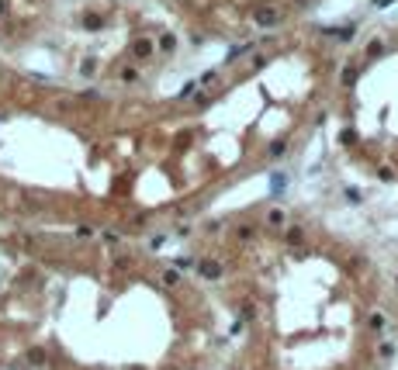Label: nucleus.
Segmentation results:
<instances>
[{
    "instance_id": "nucleus-1",
    "label": "nucleus",
    "mask_w": 398,
    "mask_h": 370,
    "mask_svg": "<svg viewBox=\"0 0 398 370\" xmlns=\"http://www.w3.org/2000/svg\"><path fill=\"white\" fill-rule=\"evenodd\" d=\"M253 21H257L260 28H274V24H280V11L277 7H257Z\"/></svg>"
},
{
    "instance_id": "nucleus-2",
    "label": "nucleus",
    "mask_w": 398,
    "mask_h": 370,
    "mask_svg": "<svg viewBox=\"0 0 398 370\" xmlns=\"http://www.w3.org/2000/svg\"><path fill=\"white\" fill-rule=\"evenodd\" d=\"M194 267H198V273L204 277V280H219L222 277V263L219 260H198Z\"/></svg>"
},
{
    "instance_id": "nucleus-3",
    "label": "nucleus",
    "mask_w": 398,
    "mask_h": 370,
    "mask_svg": "<svg viewBox=\"0 0 398 370\" xmlns=\"http://www.w3.org/2000/svg\"><path fill=\"white\" fill-rule=\"evenodd\" d=\"M353 24H343V28H322V35L325 39H336V42H353Z\"/></svg>"
},
{
    "instance_id": "nucleus-4",
    "label": "nucleus",
    "mask_w": 398,
    "mask_h": 370,
    "mask_svg": "<svg viewBox=\"0 0 398 370\" xmlns=\"http://www.w3.org/2000/svg\"><path fill=\"white\" fill-rule=\"evenodd\" d=\"M153 49H156V45H153L149 39H135V42H132V56H135V59H149V56H153Z\"/></svg>"
},
{
    "instance_id": "nucleus-5",
    "label": "nucleus",
    "mask_w": 398,
    "mask_h": 370,
    "mask_svg": "<svg viewBox=\"0 0 398 370\" xmlns=\"http://www.w3.org/2000/svg\"><path fill=\"white\" fill-rule=\"evenodd\" d=\"M284 239H287V246H301V242H305V232H301L298 225H291V229L284 232Z\"/></svg>"
},
{
    "instance_id": "nucleus-6",
    "label": "nucleus",
    "mask_w": 398,
    "mask_h": 370,
    "mask_svg": "<svg viewBox=\"0 0 398 370\" xmlns=\"http://www.w3.org/2000/svg\"><path fill=\"white\" fill-rule=\"evenodd\" d=\"M284 221H287V218H284L280 208H274V211L267 214V225H270V229H284Z\"/></svg>"
},
{
    "instance_id": "nucleus-7",
    "label": "nucleus",
    "mask_w": 398,
    "mask_h": 370,
    "mask_svg": "<svg viewBox=\"0 0 398 370\" xmlns=\"http://www.w3.org/2000/svg\"><path fill=\"white\" fill-rule=\"evenodd\" d=\"M353 80H357V66H346V69L339 73V83H343V87H350Z\"/></svg>"
},
{
    "instance_id": "nucleus-8",
    "label": "nucleus",
    "mask_w": 398,
    "mask_h": 370,
    "mask_svg": "<svg viewBox=\"0 0 398 370\" xmlns=\"http://www.w3.org/2000/svg\"><path fill=\"white\" fill-rule=\"evenodd\" d=\"M194 263H198V260H194V256H177V260H173V267H177L180 273H184V270H191V267H194Z\"/></svg>"
},
{
    "instance_id": "nucleus-9",
    "label": "nucleus",
    "mask_w": 398,
    "mask_h": 370,
    "mask_svg": "<svg viewBox=\"0 0 398 370\" xmlns=\"http://www.w3.org/2000/svg\"><path fill=\"white\" fill-rule=\"evenodd\" d=\"M239 315H242V322L257 318V305H253V301H242V308H239Z\"/></svg>"
},
{
    "instance_id": "nucleus-10",
    "label": "nucleus",
    "mask_w": 398,
    "mask_h": 370,
    "mask_svg": "<svg viewBox=\"0 0 398 370\" xmlns=\"http://www.w3.org/2000/svg\"><path fill=\"white\" fill-rule=\"evenodd\" d=\"M284 153H287V142H274V145L267 149V156H270V159H280Z\"/></svg>"
},
{
    "instance_id": "nucleus-11",
    "label": "nucleus",
    "mask_w": 398,
    "mask_h": 370,
    "mask_svg": "<svg viewBox=\"0 0 398 370\" xmlns=\"http://www.w3.org/2000/svg\"><path fill=\"white\" fill-rule=\"evenodd\" d=\"M163 284H166V287H177V284H180V270H177V267L163 273Z\"/></svg>"
},
{
    "instance_id": "nucleus-12",
    "label": "nucleus",
    "mask_w": 398,
    "mask_h": 370,
    "mask_svg": "<svg viewBox=\"0 0 398 370\" xmlns=\"http://www.w3.org/2000/svg\"><path fill=\"white\" fill-rule=\"evenodd\" d=\"M343 197H346L350 204H360V201H364V194H360L357 187H346V191H343Z\"/></svg>"
},
{
    "instance_id": "nucleus-13",
    "label": "nucleus",
    "mask_w": 398,
    "mask_h": 370,
    "mask_svg": "<svg viewBox=\"0 0 398 370\" xmlns=\"http://www.w3.org/2000/svg\"><path fill=\"white\" fill-rule=\"evenodd\" d=\"M198 97V83H187L184 90H180V100H194Z\"/></svg>"
},
{
    "instance_id": "nucleus-14",
    "label": "nucleus",
    "mask_w": 398,
    "mask_h": 370,
    "mask_svg": "<svg viewBox=\"0 0 398 370\" xmlns=\"http://www.w3.org/2000/svg\"><path fill=\"white\" fill-rule=\"evenodd\" d=\"M339 142H343V145H353V142H357V132H353V128H343V132H339Z\"/></svg>"
},
{
    "instance_id": "nucleus-15",
    "label": "nucleus",
    "mask_w": 398,
    "mask_h": 370,
    "mask_svg": "<svg viewBox=\"0 0 398 370\" xmlns=\"http://www.w3.org/2000/svg\"><path fill=\"white\" fill-rule=\"evenodd\" d=\"M367 56H371V59H374V56H384V42H378V39H374L371 45H367Z\"/></svg>"
},
{
    "instance_id": "nucleus-16",
    "label": "nucleus",
    "mask_w": 398,
    "mask_h": 370,
    "mask_svg": "<svg viewBox=\"0 0 398 370\" xmlns=\"http://www.w3.org/2000/svg\"><path fill=\"white\" fill-rule=\"evenodd\" d=\"M173 45H177L173 35H163V39H159V49H163V52H173Z\"/></svg>"
},
{
    "instance_id": "nucleus-17",
    "label": "nucleus",
    "mask_w": 398,
    "mask_h": 370,
    "mask_svg": "<svg viewBox=\"0 0 398 370\" xmlns=\"http://www.w3.org/2000/svg\"><path fill=\"white\" fill-rule=\"evenodd\" d=\"M378 176L384 180V183H391V180H395V170H391V166H381V170H378Z\"/></svg>"
},
{
    "instance_id": "nucleus-18",
    "label": "nucleus",
    "mask_w": 398,
    "mask_h": 370,
    "mask_svg": "<svg viewBox=\"0 0 398 370\" xmlns=\"http://www.w3.org/2000/svg\"><path fill=\"white\" fill-rule=\"evenodd\" d=\"M367 325H371L374 332H381V329H384V315H371V322H367Z\"/></svg>"
},
{
    "instance_id": "nucleus-19",
    "label": "nucleus",
    "mask_w": 398,
    "mask_h": 370,
    "mask_svg": "<svg viewBox=\"0 0 398 370\" xmlns=\"http://www.w3.org/2000/svg\"><path fill=\"white\" fill-rule=\"evenodd\" d=\"M28 360H31V363H45V353H42V350H31V353H28Z\"/></svg>"
},
{
    "instance_id": "nucleus-20",
    "label": "nucleus",
    "mask_w": 398,
    "mask_h": 370,
    "mask_svg": "<svg viewBox=\"0 0 398 370\" xmlns=\"http://www.w3.org/2000/svg\"><path fill=\"white\" fill-rule=\"evenodd\" d=\"M239 239H253V225H239Z\"/></svg>"
},
{
    "instance_id": "nucleus-21",
    "label": "nucleus",
    "mask_w": 398,
    "mask_h": 370,
    "mask_svg": "<svg viewBox=\"0 0 398 370\" xmlns=\"http://www.w3.org/2000/svg\"><path fill=\"white\" fill-rule=\"evenodd\" d=\"M388 4H395V0H374V7H388Z\"/></svg>"
},
{
    "instance_id": "nucleus-22",
    "label": "nucleus",
    "mask_w": 398,
    "mask_h": 370,
    "mask_svg": "<svg viewBox=\"0 0 398 370\" xmlns=\"http://www.w3.org/2000/svg\"><path fill=\"white\" fill-rule=\"evenodd\" d=\"M4 14H7V0H0V18H4Z\"/></svg>"
},
{
    "instance_id": "nucleus-23",
    "label": "nucleus",
    "mask_w": 398,
    "mask_h": 370,
    "mask_svg": "<svg viewBox=\"0 0 398 370\" xmlns=\"http://www.w3.org/2000/svg\"><path fill=\"white\" fill-rule=\"evenodd\" d=\"M295 4H298V7H308V4H312V0H295Z\"/></svg>"
},
{
    "instance_id": "nucleus-24",
    "label": "nucleus",
    "mask_w": 398,
    "mask_h": 370,
    "mask_svg": "<svg viewBox=\"0 0 398 370\" xmlns=\"http://www.w3.org/2000/svg\"><path fill=\"white\" fill-rule=\"evenodd\" d=\"M395 284H398V277H395Z\"/></svg>"
}]
</instances>
